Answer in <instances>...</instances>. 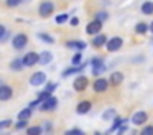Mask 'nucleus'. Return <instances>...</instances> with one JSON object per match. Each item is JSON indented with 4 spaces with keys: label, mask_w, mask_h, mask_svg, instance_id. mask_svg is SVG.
Returning <instances> with one entry per match:
<instances>
[{
    "label": "nucleus",
    "mask_w": 153,
    "mask_h": 135,
    "mask_svg": "<svg viewBox=\"0 0 153 135\" xmlns=\"http://www.w3.org/2000/svg\"><path fill=\"white\" fill-rule=\"evenodd\" d=\"M122 46H123V38H120V36H112V38H107L105 41V49L109 53L119 51Z\"/></svg>",
    "instance_id": "obj_5"
},
{
    "label": "nucleus",
    "mask_w": 153,
    "mask_h": 135,
    "mask_svg": "<svg viewBox=\"0 0 153 135\" xmlns=\"http://www.w3.org/2000/svg\"><path fill=\"white\" fill-rule=\"evenodd\" d=\"M94 135H102V134H100V132H96V134H94Z\"/></svg>",
    "instance_id": "obj_43"
},
{
    "label": "nucleus",
    "mask_w": 153,
    "mask_h": 135,
    "mask_svg": "<svg viewBox=\"0 0 153 135\" xmlns=\"http://www.w3.org/2000/svg\"><path fill=\"white\" fill-rule=\"evenodd\" d=\"M135 33L137 35H145V33H148V23L145 22H140L135 25Z\"/></svg>",
    "instance_id": "obj_24"
},
{
    "label": "nucleus",
    "mask_w": 153,
    "mask_h": 135,
    "mask_svg": "<svg viewBox=\"0 0 153 135\" xmlns=\"http://www.w3.org/2000/svg\"><path fill=\"white\" fill-rule=\"evenodd\" d=\"M105 41H107V36L104 35V33H99V35H96L92 38V43H91V45H92L94 48H102V46H105Z\"/></svg>",
    "instance_id": "obj_18"
},
{
    "label": "nucleus",
    "mask_w": 153,
    "mask_h": 135,
    "mask_svg": "<svg viewBox=\"0 0 153 135\" xmlns=\"http://www.w3.org/2000/svg\"><path fill=\"white\" fill-rule=\"evenodd\" d=\"M92 89L96 94H102V92H105L107 89H109V79L105 78H96V81L92 82Z\"/></svg>",
    "instance_id": "obj_7"
},
{
    "label": "nucleus",
    "mask_w": 153,
    "mask_h": 135,
    "mask_svg": "<svg viewBox=\"0 0 153 135\" xmlns=\"http://www.w3.org/2000/svg\"><path fill=\"white\" fill-rule=\"evenodd\" d=\"M94 20H97V22L104 23L105 20H109V12H105V10H100V12H96V15H94Z\"/></svg>",
    "instance_id": "obj_26"
},
{
    "label": "nucleus",
    "mask_w": 153,
    "mask_h": 135,
    "mask_svg": "<svg viewBox=\"0 0 153 135\" xmlns=\"http://www.w3.org/2000/svg\"><path fill=\"white\" fill-rule=\"evenodd\" d=\"M91 109H92V102L91 101H79L76 105V112L79 115H86L91 112Z\"/></svg>",
    "instance_id": "obj_14"
},
{
    "label": "nucleus",
    "mask_w": 153,
    "mask_h": 135,
    "mask_svg": "<svg viewBox=\"0 0 153 135\" xmlns=\"http://www.w3.org/2000/svg\"><path fill=\"white\" fill-rule=\"evenodd\" d=\"M100 31H102V23L97 22V20H92V22H89L86 25V33L89 36H96V35H99Z\"/></svg>",
    "instance_id": "obj_11"
},
{
    "label": "nucleus",
    "mask_w": 153,
    "mask_h": 135,
    "mask_svg": "<svg viewBox=\"0 0 153 135\" xmlns=\"http://www.w3.org/2000/svg\"><path fill=\"white\" fill-rule=\"evenodd\" d=\"M10 69H12V71H22V69H23V63H22V58H15V59H12V63H10Z\"/></svg>",
    "instance_id": "obj_25"
},
{
    "label": "nucleus",
    "mask_w": 153,
    "mask_h": 135,
    "mask_svg": "<svg viewBox=\"0 0 153 135\" xmlns=\"http://www.w3.org/2000/svg\"><path fill=\"white\" fill-rule=\"evenodd\" d=\"M46 81H48L46 72H43V71H36V72H33V74L30 76V84L35 86V87H38V86H43Z\"/></svg>",
    "instance_id": "obj_10"
},
{
    "label": "nucleus",
    "mask_w": 153,
    "mask_h": 135,
    "mask_svg": "<svg viewBox=\"0 0 153 135\" xmlns=\"http://www.w3.org/2000/svg\"><path fill=\"white\" fill-rule=\"evenodd\" d=\"M69 18H71L69 13L63 12V13H59V15L54 16V23H56V25H64L66 22H69Z\"/></svg>",
    "instance_id": "obj_22"
},
{
    "label": "nucleus",
    "mask_w": 153,
    "mask_h": 135,
    "mask_svg": "<svg viewBox=\"0 0 153 135\" xmlns=\"http://www.w3.org/2000/svg\"><path fill=\"white\" fill-rule=\"evenodd\" d=\"M51 95V92H48V91H41V92H38V95H36V99L40 102H43V101H46L48 97Z\"/></svg>",
    "instance_id": "obj_34"
},
{
    "label": "nucleus",
    "mask_w": 153,
    "mask_h": 135,
    "mask_svg": "<svg viewBox=\"0 0 153 135\" xmlns=\"http://www.w3.org/2000/svg\"><path fill=\"white\" fill-rule=\"evenodd\" d=\"M45 84H46V87H45V91H48V92H51V94H53V91H56L58 89V82H45Z\"/></svg>",
    "instance_id": "obj_33"
},
{
    "label": "nucleus",
    "mask_w": 153,
    "mask_h": 135,
    "mask_svg": "<svg viewBox=\"0 0 153 135\" xmlns=\"http://www.w3.org/2000/svg\"><path fill=\"white\" fill-rule=\"evenodd\" d=\"M69 23H71V26H77L79 25V18H77V16H73V18H69Z\"/></svg>",
    "instance_id": "obj_40"
},
{
    "label": "nucleus",
    "mask_w": 153,
    "mask_h": 135,
    "mask_svg": "<svg viewBox=\"0 0 153 135\" xmlns=\"http://www.w3.org/2000/svg\"><path fill=\"white\" fill-rule=\"evenodd\" d=\"M31 115H33V110H31L30 107H25V109H22V110L18 112L17 119H18V120H30Z\"/></svg>",
    "instance_id": "obj_20"
},
{
    "label": "nucleus",
    "mask_w": 153,
    "mask_h": 135,
    "mask_svg": "<svg viewBox=\"0 0 153 135\" xmlns=\"http://www.w3.org/2000/svg\"><path fill=\"white\" fill-rule=\"evenodd\" d=\"M27 135H43L41 125H28L27 127Z\"/></svg>",
    "instance_id": "obj_23"
},
{
    "label": "nucleus",
    "mask_w": 153,
    "mask_h": 135,
    "mask_svg": "<svg viewBox=\"0 0 153 135\" xmlns=\"http://www.w3.org/2000/svg\"><path fill=\"white\" fill-rule=\"evenodd\" d=\"M36 105H40V101H38V99H35V101H31L30 104H28V107H30L31 110H33V109L36 107Z\"/></svg>",
    "instance_id": "obj_41"
},
{
    "label": "nucleus",
    "mask_w": 153,
    "mask_h": 135,
    "mask_svg": "<svg viewBox=\"0 0 153 135\" xmlns=\"http://www.w3.org/2000/svg\"><path fill=\"white\" fill-rule=\"evenodd\" d=\"M146 120H148V112H145V110H137L130 117V122L133 125H145Z\"/></svg>",
    "instance_id": "obj_8"
},
{
    "label": "nucleus",
    "mask_w": 153,
    "mask_h": 135,
    "mask_svg": "<svg viewBox=\"0 0 153 135\" xmlns=\"http://www.w3.org/2000/svg\"><path fill=\"white\" fill-rule=\"evenodd\" d=\"M66 48L76 49V51H81V53H82L84 49L87 48V43H86V41H81V40H71V41H66Z\"/></svg>",
    "instance_id": "obj_15"
},
{
    "label": "nucleus",
    "mask_w": 153,
    "mask_h": 135,
    "mask_svg": "<svg viewBox=\"0 0 153 135\" xmlns=\"http://www.w3.org/2000/svg\"><path fill=\"white\" fill-rule=\"evenodd\" d=\"M86 66H87V63L84 61V63H81V64H77V66H73V68L64 69V71H63V78H69V76H73V74H82V71H84Z\"/></svg>",
    "instance_id": "obj_13"
},
{
    "label": "nucleus",
    "mask_w": 153,
    "mask_h": 135,
    "mask_svg": "<svg viewBox=\"0 0 153 135\" xmlns=\"http://www.w3.org/2000/svg\"><path fill=\"white\" fill-rule=\"evenodd\" d=\"M71 63H73V66H77V64H81V63H82V53H81V51H77L76 54L73 56V59H71Z\"/></svg>",
    "instance_id": "obj_31"
},
{
    "label": "nucleus",
    "mask_w": 153,
    "mask_h": 135,
    "mask_svg": "<svg viewBox=\"0 0 153 135\" xmlns=\"http://www.w3.org/2000/svg\"><path fill=\"white\" fill-rule=\"evenodd\" d=\"M38 38H40L43 43H48V45H53L54 43V38L51 35H48V33H38Z\"/></svg>",
    "instance_id": "obj_29"
},
{
    "label": "nucleus",
    "mask_w": 153,
    "mask_h": 135,
    "mask_svg": "<svg viewBox=\"0 0 153 135\" xmlns=\"http://www.w3.org/2000/svg\"><path fill=\"white\" fill-rule=\"evenodd\" d=\"M54 3L51 2V0H43V2L38 5V15L41 16V18H50L51 15L54 13Z\"/></svg>",
    "instance_id": "obj_1"
},
{
    "label": "nucleus",
    "mask_w": 153,
    "mask_h": 135,
    "mask_svg": "<svg viewBox=\"0 0 153 135\" xmlns=\"http://www.w3.org/2000/svg\"><path fill=\"white\" fill-rule=\"evenodd\" d=\"M53 61V53L51 51H43V53H38V64L41 66H46Z\"/></svg>",
    "instance_id": "obj_16"
},
{
    "label": "nucleus",
    "mask_w": 153,
    "mask_h": 135,
    "mask_svg": "<svg viewBox=\"0 0 153 135\" xmlns=\"http://www.w3.org/2000/svg\"><path fill=\"white\" fill-rule=\"evenodd\" d=\"M23 3V0H5V5L8 7V8H13V7H18Z\"/></svg>",
    "instance_id": "obj_32"
},
{
    "label": "nucleus",
    "mask_w": 153,
    "mask_h": 135,
    "mask_svg": "<svg viewBox=\"0 0 153 135\" xmlns=\"http://www.w3.org/2000/svg\"><path fill=\"white\" fill-rule=\"evenodd\" d=\"M112 120H114V124H112V127H110L109 130H107V135H109V134H112L114 130H117V128H119L120 125L127 124V120H128V119H123V117H119V115H115V117H114Z\"/></svg>",
    "instance_id": "obj_19"
},
{
    "label": "nucleus",
    "mask_w": 153,
    "mask_h": 135,
    "mask_svg": "<svg viewBox=\"0 0 153 135\" xmlns=\"http://www.w3.org/2000/svg\"><path fill=\"white\" fill-rule=\"evenodd\" d=\"M7 35H8V30H7V26L0 23V41L7 38Z\"/></svg>",
    "instance_id": "obj_37"
},
{
    "label": "nucleus",
    "mask_w": 153,
    "mask_h": 135,
    "mask_svg": "<svg viewBox=\"0 0 153 135\" xmlns=\"http://www.w3.org/2000/svg\"><path fill=\"white\" fill-rule=\"evenodd\" d=\"M140 10H142L143 15H153V2H152V0L143 2L142 7H140Z\"/></svg>",
    "instance_id": "obj_21"
},
{
    "label": "nucleus",
    "mask_w": 153,
    "mask_h": 135,
    "mask_svg": "<svg viewBox=\"0 0 153 135\" xmlns=\"http://www.w3.org/2000/svg\"><path fill=\"white\" fill-rule=\"evenodd\" d=\"M13 97V87L8 84H0V101L5 102V101H10Z\"/></svg>",
    "instance_id": "obj_12"
},
{
    "label": "nucleus",
    "mask_w": 153,
    "mask_h": 135,
    "mask_svg": "<svg viewBox=\"0 0 153 135\" xmlns=\"http://www.w3.org/2000/svg\"><path fill=\"white\" fill-rule=\"evenodd\" d=\"M127 130H128V127H127V124L120 125V127L117 128V135H125V134H127Z\"/></svg>",
    "instance_id": "obj_38"
},
{
    "label": "nucleus",
    "mask_w": 153,
    "mask_h": 135,
    "mask_svg": "<svg viewBox=\"0 0 153 135\" xmlns=\"http://www.w3.org/2000/svg\"><path fill=\"white\" fill-rule=\"evenodd\" d=\"M115 115H117L115 109L110 107V109H107V110H104V112H102V120H112V119L115 117Z\"/></svg>",
    "instance_id": "obj_27"
},
{
    "label": "nucleus",
    "mask_w": 153,
    "mask_h": 135,
    "mask_svg": "<svg viewBox=\"0 0 153 135\" xmlns=\"http://www.w3.org/2000/svg\"><path fill=\"white\" fill-rule=\"evenodd\" d=\"M41 130H43V134H46V135H53V124H51L50 120H45L43 125H41Z\"/></svg>",
    "instance_id": "obj_28"
},
{
    "label": "nucleus",
    "mask_w": 153,
    "mask_h": 135,
    "mask_svg": "<svg viewBox=\"0 0 153 135\" xmlns=\"http://www.w3.org/2000/svg\"><path fill=\"white\" fill-rule=\"evenodd\" d=\"M123 79H125V76H123L122 71H114L112 74H110V78H109V84L119 86V84H122Z\"/></svg>",
    "instance_id": "obj_17"
},
{
    "label": "nucleus",
    "mask_w": 153,
    "mask_h": 135,
    "mask_svg": "<svg viewBox=\"0 0 153 135\" xmlns=\"http://www.w3.org/2000/svg\"><path fill=\"white\" fill-rule=\"evenodd\" d=\"M64 135H86V134H84V130H81V128H71V130L64 132Z\"/></svg>",
    "instance_id": "obj_35"
},
{
    "label": "nucleus",
    "mask_w": 153,
    "mask_h": 135,
    "mask_svg": "<svg viewBox=\"0 0 153 135\" xmlns=\"http://www.w3.org/2000/svg\"><path fill=\"white\" fill-rule=\"evenodd\" d=\"M138 135H153V125L148 124V125H143V128L138 132Z\"/></svg>",
    "instance_id": "obj_30"
},
{
    "label": "nucleus",
    "mask_w": 153,
    "mask_h": 135,
    "mask_svg": "<svg viewBox=\"0 0 153 135\" xmlns=\"http://www.w3.org/2000/svg\"><path fill=\"white\" fill-rule=\"evenodd\" d=\"M27 45H28V36L25 35V33H17V35L12 38V46H13V49H17V51L25 49Z\"/></svg>",
    "instance_id": "obj_4"
},
{
    "label": "nucleus",
    "mask_w": 153,
    "mask_h": 135,
    "mask_svg": "<svg viewBox=\"0 0 153 135\" xmlns=\"http://www.w3.org/2000/svg\"><path fill=\"white\" fill-rule=\"evenodd\" d=\"M12 125V120L10 119H7V120H0V130H4V128L10 127Z\"/></svg>",
    "instance_id": "obj_39"
},
{
    "label": "nucleus",
    "mask_w": 153,
    "mask_h": 135,
    "mask_svg": "<svg viewBox=\"0 0 153 135\" xmlns=\"http://www.w3.org/2000/svg\"><path fill=\"white\" fill-rule=\"evenodd\" d=\"M58 104H59V101H58V97H54V95H50V97H48L46 101L40 102V105H38V109H40L41 112H53V110H56Z\"/></svg>",
    "instance_id": "obj_3"
},
{
    "label": "nucleus",
    "mask_w": 153,
    "mask_h": 135,
    "mask_svg": "<svg viewBox=\"0 0 153 135\" xmlns=\"http://www.w3.org/2000/svg\"><path fill=\"white\" fill-rule=\"evenodd\" d=\"M28 127V120H18L15 124V130H23V128Z\"/></svg>",
    "instance_id": "obj_36"
},
{
    "label": "nucleus",
    "mask_w": 153,
    "mask_h": 135,
    "mask_svg": "<svg viewBox=\"0 0 153 135\" xmlns=\"http://www.w3.org/2000/svg\"><path fill=\"white\" fill-rule=\"evenodd\" d=\"M87 86H89V79L82 74H77V78L73 81V89L76 92H84L87 89Z\"/></svg>",
    "instance_id": "obj_6"
},
{
    "label": "nucleus",
    "mask_w": 153,
    "mask_h": 135,
    "mask_svg": "<svg viewBox=\"0 0 153 135\" xmlns=\"http://www.w3.org/2000/svg\"><path fill=\"white\" fill-rule=\"evenodd\" d=\"M148 31H150V33H152V35H153V22H152V23H150V25H148Z\"/></svg>",
    "instance_id": "obj_42"
},
{
    "label": "nucleus",
    "mask_w": 153,
    "mask_h": 135,
    "mask_svg": "<svg viewBox=\"0 0 153 135\" xmlns=\"http://www.w3.org/2000/svg\"><path fill=\"white\" fill-rule=\"evenodd\" d=\"M23 68H33L35 64H38V53L36 51H28L27 54L22 58Z\"/></svg>",
    "instance_id": "obj_9"
},
{
    "label": "nucleus",
    "mask_w": 153,
    "mask_h": 135,
    "mask_svg": "<svg viewBox=\"0 0 153 135\" xmlns=\"http://www.w3.org/2000/svg\"><path fill=\"white\" fill-rule=\"evenodd\" d=\"M91 66H92V74L96 76V78H99L102 72L107 71V66H105V63H104V59L100 58V56H94V58L91 59Z\"/></svg>",
    "instance_id": "obj_2"
}]
</instances>
